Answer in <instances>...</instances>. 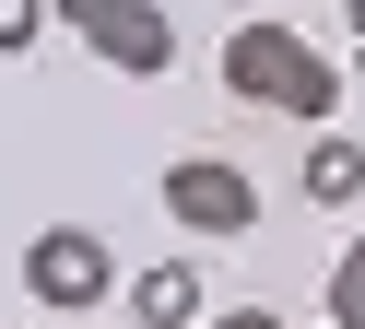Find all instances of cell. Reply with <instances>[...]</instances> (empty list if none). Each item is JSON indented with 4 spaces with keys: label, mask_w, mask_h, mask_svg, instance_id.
I'll use <instances>...</instances> for the list:
<instances>
[{
    "label": "cell",
    "mask_w": 365,
    "mask_h": 329,
    "mask_svg": "<svg viewBox=\"0 0 365 329\" xmlns=\"http://www.w3.org/2000/svg\"><path fill=\"white\" fill-rule=\"evenodd\" d=\"M307 200H318V212H354V200H365V141H354V130H318V141H307Z\"/></svg>",
    "instance_id": "8992f818"
},
{
    "label": "cell",
    "mask_w": 365,
    "mask_h": 329,
    "mask_svg": "<svg viewBox=\"0 0 365 329\" xmlns=\"http://www.w3.org/2000/svg\"><path fill=\"white\" fill-rule=\"evenodd\" d=\"M130 318H142V329H200V318H212V294H200L189 258H153V271L130 282Z\"/></svg>",
    "instance_id": "5b68a950"
},
{
    "label": "cell",
    "mask_w": 365,
    "mask_h": 329,
    "mask_svg": "<svg viewBox=\"0 0 365 329\" xmlns=\"http://www.w3.org/2000/svg\"><path fill=\"white\" fill-rule=\"evenodd\" d=\"M36 36H48V0H0V59H24Z\"/></svg>",
    "instance_id": "ba28073f"
},
{
    "label": "cell",
    "mask_w": 365,
    "mask_h": 329,
    "mask_svg": "<svg viewBox=\"0 0 365 329\" xmlns=\"http://www.w3.org/2000/svg\"><path fill=\"white\" fill-rule=\"evenodd\" d=\"M224 94H247V106L294 118V130H330V106H341V70L318 59V47L294 36L283 12H259V24H236V36H224Z\"/></svg>",
    "instance_id": "6da1fadb"
},
{
    "label": "cell",
    "mask_w": 365,
    "mask_h": 329,
    "mask_svg": "<svg viewBox=\"0 0 365 329\" xmlns=\"http://www.w3.org/2000/svg\"><path fill=\"white\" fill-rule=\"evenodd\" d=\"M271 12H283V0H271Z\"/></svg>",
    "instance_id": "8fae6325"
},
{
    "label": "cell",
    "mask_w": 365,
    "mask_h": 329,
    "mask_svg": "<svg viewBox=\"0 0 365 329\" xmlns=\"http://www.w3.org/2000/svg\"><path fill=\"white\" fill-rule=\"evenodd\" d=\"M200 329H283V306H212Z\"/></svg>",
    "instance_id": "9c48e42d"
},
{
    "label": "cell",
    "mask_w": 365,
    "mask_h": 329,
    "mask_svg": "<svg viewBox=\"0 0 365 329\" xmlns=\"http://www.w3.org/2000/svg\"><path fill=\"white\" fill-rule=\"evenodd\" d=\"M59 24H71L83 47H95L106 70H130V83H153V70L177 59V24L153 12V0H48Z\"/></svg>",
    "instance_id": "3957f363"
},
{
    "label": "cell",
    "mask_w": 365,
    "mask_h": 329,
    "mask_svg": "<svg viewBox=\"0 0 365 329\" xmlns=\"http://www.w3.org/2000/svg\"><path fill=\"white\" fill-rule=\"evenodd\" d=\"M165 212L189 235H247L259 224V177H247L236 153H177L165 164Z\"/></svg>",
    "instance_id": "277c9868"
},
{
    "label": "cell",
    "mask_w": 365,
    "mask_h": 329,
    "mask_svg": "<svg viewBox=\"0 0 365 329\" xmlns=\"http://www.w3.org/2000/svg\"><path fill=\"white\" fill-rule=\"evenodd\" d=\"M24 294L59 306V318H71V306H106V294H118V247H106L95 224H48V235H24Z\"/></svg>",
    "instance_id": "7a4b0ae2"
},
{
    "label": "cell",
    "mask_w": 365,
    "mask_h": 329,
    "mask_svg": "<svg viewBox=\"0 0 365 329\" xmlns=\"http://www.w3.org/2000/svg\"><path fill=\"white\" fill-rule=\"evenodd\" d=\"M330 329H365V235L330 258Z\"/></svg>",
    "instance_id": "52a82bcc"
},
{
    "label": "cell",
    "mask_w": 365,
    "mask_h": 329,
    "mask_svg": "<svg viewBox=\"0 0 365 329\" xmlns=\"http://www.w3.org/2000/svg\"><path fill=\"white\" fill-rule=\"evenodd\" d=\"M341 12H354V36H365V0H341Z\"/></svg>",
    "instance_id": "30bf717a"
}]
</instances>
